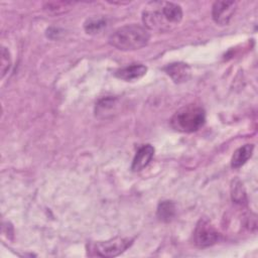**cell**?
<instances>
[{"label": "cell", "instance_id": "6da1fadb", "mask_svg": "<svg viewBox=\"0 0 258 258\" xmlns=\"http://www.w3.org/2000/svg\"><path fill=\"white\" fill-rule=\"evenodd\" d=\"M181 7L172 2H151L142 14L146 27L158 31L170 30L181 21Z\"/></svg>", "mask_w": 258, "mask_h": 258}, {"label": "cell", "instance_id": "7a4b0ae2", "mask_svg": "<svg viewBox=\"0 0 258 258\" xmlns=\"http://www.w3.org/2000/svg\"><path fill=\"white\" fill-rule=\"evenodd\" d=\"M147 29L138 24H128L117 28L110 36L109 43L120 50H135L147 45Z\"/></svg>", "mask_w": 258, "mask_h": 258}, {"label": "cell", "instance_id": "3957f363", "mask_svg": "<svg viewBox=\"0 0 258 258\" xmlns=\"http://www.w3.org/2000/svg\"><path fill=\"white\" fill-rule=\"evenodd\" d=\"M206 122L205 110L197 105L189 104L177 110L170 119L171 127L183 133H191L201 129Z\"/></svg>", "mask_w": 258, "mask_h": 258}, {"label": "cell", "instance_id": "277c9868", "mask_svg": "<svg viewBox=\"0 0 258 258\" xmlns=\"http://www.w3.org/2000/svg\"><path fill=\"white\" fill-rule=\"evenodd\" d=\"M220 233L206 218H202L194 232V242L200 248H206L216 244L220 240Z\"/></svg>", "mask_w": 258, "mask_h": 258}, {"label": "cell", "instance_id": "5b68a950", "mask_svg": "<svg viewBox=\"0 0 258 258\" xmlns=\"http://www.w3.org/2000/svg\"><path fill=\"white\" fill-rule=\"evenodd\" d=\"M132 244V239L116 237L107 241L97 242L94 250L101 257H115L123 253Z\"/></svg>", "mask_w": 258, "mask_h": 258}, {"label": "cell", "instance_id": "8992f818", "mask_svg": "<svg viewBox=\"0 0 258 258\" xmlns=\"http://www.w3.org/2000/svg\"><path fill=\"white\" fill-rule=\"evenodd\" d=\"M236 2L234 1H216L212 8V17L220 25H226L234 15Z\"/></svg>", "mask_w": 258, "mask_h": 258}, {"label": "cell", "instance_id": "52a82bcc", "mask_svg": "<svg viewBox=\"0 0 258 258\" xmlns=\"http://www.w3.org/2000/svg\"><path fill=\"white\" fill-rule=\"evenodd\" d=\"M147 72V68L141 63H134L121 68L115 72V76L126 82H132L142 78Z\"/></svg>", "mask_w": 258, "mask_h": 258}, {"label": "cell", "instance_id": "ba28073f", "mask_svg": "<svg viewBox=\"0 0 258 258\" xmlns=\"http://www.w3.org/2000/svg\"><path fill=\"white\" fill-rule=\"evenodd\" d=\"M154 154V148L150 144H145L141 146L135 154L133 159L131 169L133 171H140L144 167H146L151 161Z\"/></svg>", "mask_w": 258, "mask_h": 258}, {"label": "cell", "instance_id": "9c48e42d", "mask_svg": "<svg viewBox=\"0 0 258 258\" xmlns=\"http://www.w3.org/2000/svg\"><path fill=\"white\" fill-rule=\"evenodd\" d=\"M163 70L174 83L186 82L190 77V68L184 62H172Z\"/></svg>", "mask_w": 258, "mask_h": 258}, {"label": "cell", "instance_id": "30bf717a", "mask_svg": "<svg viewBox=\"0 0 258 258\" xmlns=\"http://www.w3.org/2000/svg\"><path fill=\"white\" fill-rule=\"evenodd\" d=\"M118 100L116 98H104L96 105V116L101 118H108L117 112Z\"/></svg>", "mask_w": 258, "mask_h": 258}, {"label": "cell", "instance_id": "8fae6325", "mask_svg": "<svg viewBox=\"0 0 258 258\" xmlns=\"http://www.w3.org/2000/svg\"><path fill=\"white\" fill-rule=\"evenodd\" d=\"M254 149L253 144H245L239 147L233 154L231 159V166L233 168H239L246 163V161L252 156Z\"/></svg>", "mask_w": 258, "mask_h": 258}, {"label": "cell", "instance_id": "7c38bea8", "mask_svg": "<svg viewBox=\"0 0 258 258\" xmlns=\"http://www.w3.org/2000/svg\"><path fill=\"white\" fill-rule=\"evenodd\" d=\"M175 215L174 204L170 201H163L159 203L157 208V217L163 222H169Z\"/></svg>", "mask_w": 258, "mask_h": 258}, {"label": "cell", "instance_id": "4fadbf2b", "mask_svg": "<svg viewBox=\"0 0 258 258\" xmlns=\"http://www.w3.org/2000/svg\"><path fill=\"white\" fill-rule=\"evenodd\" d=\"M107 25V21L103 17H92L89 18L85 24L84 28L85 31L89 34H96L99 33L103 28H105Z\"/></svg>", "mask_w": 258, "mask_h": 258}, {"label": "cell", "instance_id": "5bb4252c", "mask_svg": "<svg viewBox=\"0 0 258 258\" xmlns=\"http://www.w3.org/2000/svg\"><path fill=\"white\" fill-rule=\"evenodd\" d=\"M231 189H232V199L235 203H238V204L246 203V194L243 188V184L238 179L233 181Z\"/></svg>", "mask_w": 258, "mask_h": 258}, {"label": "cell", "instance_id": "9a60e30c", "mask_svg": "<svg viewBox=\"0 0 258 258\" xmlns=\"http://www.w3.org/2000/svg\"><path fill=\"white\" fill-rule=\"evenodd\" d=\"M73 5L72 2H47L44 4V9L48 12L61 13L67 9H70Z\"/></svg>", "mask_w": 258, "mask_h": 258}, {"label": "cell", "instance_id": "2e32d148", "mask_svg": "<svg viewBox=\"0 0 258 258\" xmlns=\"http://www.w3.org/2000/svg\"><path fill=\"white\" fill-rule=\"evenodd\" d=\"M10 67H11L10 53H9L8 49L3 46L1 49V75H2V78L9 71Z\"/></svg>", "mask_w": 258, "mask_h": 258}]
</instances>
